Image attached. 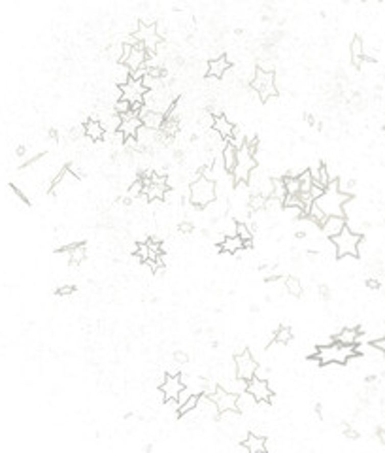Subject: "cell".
<instances>
[{
  "label": "cell",
  "instance_id": "obj_1",
  "mask_svg": "<svg viewBox=\"0 0 385 453\" xmlns=\"http://www.w3.org/2000/svg\"><path fill=\"white\" fill-rule=\"evenodd\" d=\"M349 200H353V195L351 193H340L338 191V183L330 181V185L325 189L323 197H319L316 202L323 210L325 216H346L344 206L348 204Z\"/></svg>",
  "mask_w": 385,
  "mask_h": 453
},
{
  "label": "cell",
  "instance_id": "obj_2",
  "mask_svg": "<svg viewBox=\"0 0 385 453\" xmlns=\"http://www.w3.org/2000/svg\"><path fill=\"white\" fill-rule=\"evenodd\" d=\"M359 353L355 346H344V344H329V346H319L314 351V357L319 361V365H346L349 359H353Z\"/></svg>",
  "mask_w": 385,
  "mask_h": 453
},
{
  "label": "cell",
  "instance_id": "obj_3",
  "mask_svg": "<svg viewBox=\"0 0 385 453\" xmlns=\"http://www.w3.org/2000/svg\"><path fill=\"white\" fill-rule=\"evenodd\" d=\"M215 181L206 180V178H197L195 181H191V189H189V200L192 202V206L197 208H208L210 204L215 202Z\"/></svg>",
  "mask_w": 385,
  "mask_h": 453
},
{
  "label": "cell",
  "instance_id": "obj_4",
  "mask_svg": "<svg viewBox=\"0 0 385 453\" xmlns=\"http://www.w3.org/2000/svg\"><path fill=\"white\" fill-rule=\"evenodd\" d=\"M332 240V246L336 249V257L342 259V257H360V242H363V236L353 232V230L346 227V229L342 230L340 234L334 236V238H330Z\"/></svg>",
  "mask_w": 385,
  "mask_h": 453
},
{
  "label": "cell",
  "instance_id": "obj_5",
  "mask_svg": "<svg viewBox=\"0 0 385 453\" xmlns=\"http://www.w3.org/2000/svg\"><path fill=\"white\" fill-rule=\"evenodd\" d=\"M251 89L259 94L261 102H268L270 99L278 97V89H276V78H274V72H264V70L257 68V70H255V78L251 80Z\"/></svg>",
  "mask_w": 385,
  "mask_h": 453
},
{
  "label": "cell",
  "instance_id": "obj_6",
  "mask_svg": "<svg viewBox=\"0 0 385 453\" xmlns=\"http://www.w3.org/2000/svg\"><path fill=\"white\" fill-rule=\"evenodd\" d=\"M257 168V161L255 157L248 151V148L244 146L242 149H238V159H236V166H234V180L236 183H246L249 180V174Z\"/></svg>",
  "mask_w": 385,
  "mask_h": 453
},
{
  "label": "cell",
  "instance_id": "obj_7",
  "mask_svg": "<svg viewBox=\"0 0 385 453\" xmlns=\"http://www.w3.org/2000/svg\"><path fill=\"white\" fill-rule=\"evenodd\" d=\"M234 366H236V378H242L246 382L255 378V372L259 368V363L255 361L251 349L246 348L242 353L234 355Z\"/></svg>",
  "mask_w": 385,
  "mask_h": 453
},
{
  "label": "cell",
  "instance_id": "obj_8",
  "mask_svg": "<svg viewBox=\"0 0 385 453\" xmlns=\"http://www.w3.org/2000/svg\"><path fill=\"white\" fill-rule=\"evenodd\" d=\"M159 387L162 391V402H168V400L178 402V395L185 389V384H183V378H180L178 374H166V379Z\"/></svg>",
  "mask_w": 385,
  "mask_h": 453
},
{
  "label": "cell",
  "instance_id": "obj_9",
  "mask_svg": "<svg viewBox=\"0 0 385 453\" xmlns=\"http://www.w3.org/2000/svg\"><path fill=\"white\" fill-rule=\"evenodd\" d=\"M210 397L213 398V402L218 404L219 414H223V412H238V408H236L238 395L227 391V389H225V387H221V385H219L215 391L211 393Z\"/></svg>",
  "mask_w": 385,
  "mask_h": 453
},
{
  "label": "cell",
  "instance_id": "obj_10",
  "mask_svg": "<svg viewBox=\"0 0 385 453\" xmlns=\"http://www.w3.org/2000/svg\"><path fill=\"white\" fill-rule=\"evenodd\" d=\"M248 393L253 395V398L257 402H268L270 398H272V389H270V385H268L267 379H261V378H253L248 382Z\"/></svg>",
  "mask_w": 385,
  "mask_h": 453
},
{
  "label": "cell",
  "instance_id": "obj_11",
  "mask_svg": "<svg viewBox=\"0 0 385 453\" xmlns=\"http://www.w3.org/2000/svg\"><path fill=\"white\" fill-rule=\"evenodd\" d=\"M119 91H121V99H125L127 102H131V104H134V102H143L146 89H143L140 80H132L131 78V81H129L127 85H123V87H119Z\"/></svg>",
  "mask_w": 385,
  "mask_h": 453
},
{
  "label": "cell",
  "instance_id": "obj_12",
  "mask_svg": "<svg viewBox=\"0 0 385 453\" xmlns=\"http://www.w3.org/2000/svg\"><path fill=\"white\" fill-rule=\"evenodd\" d=\"M348 227V218L346 216H327V219L321 225V230L327 238H334Z\"/></svg>",
  "mask_w": 385,
  "mask_h": 453
},
{
  "label": "cell",
  "instance_id": "obj_13",
  "mask_svg": "<svg viewBox=\"0 0 385 453\" xmlns=\"http://www.w3.org/2000/svg\"><path fill=\"white\" fill-rule=\"evenodd\" d=\"M142 127V119L138 117L136 113L129 112L127 115L121 117V125H119V132H123L125 138H136L138 129Z\"/></svg>",
  "mask_w": 385,
  "mask_h": 453
},
{
  "label": "cell",
  "instance_id": "obj_14",
  "mask_svg": "<svg viewBox=\"0 0 385 453\" xmlns=\"http://www.w3.org/2000/svg\"><path fill=\"white\" fill-rule=\"evenodd\" d=\"M138 117L142 119L143 127H148V129H153V131H161L162 125H164V115H162V113H157V112H149L146 106H143L142 110H140Z\"/></svg>",
  "mask_w": 385,
  "mask_h": 453
},
{
  "label": "cell",
  "instance_id": "obj_15",
  "mask_svg": "<svg viewBox=\"0 0 385 453\" xmlns=\"http://www.w3.org/2000/svg\"><path fill=\"white\" fill-rule=\"evenodd\" d=\"M230 68H232V62L223 55V57H219V59H213V61L208 62L206 76H211V78H223Z\"/></svg>",
  "mask_w": 385,
  "mask_h": 453
},
{
  "label": "cell",
  "instance_id": "obj_16",
  "mask_svg": "<svg viewBox=\"0 0 385 453\" xmlns=\"http://www.w3.org/2000/svg\"><path fill=\"white\" fill-rule=\"evenodd\" d=\"M136 142L140 146V149H146L148 148H153L155 144H159V131H153V129H148V127H140L136 132Z\"/></svg>",
  "mask_w": 385,
  "mask_h": 453
},
{
  "label": "cell",
  "instance_id": "obj_17",
  "mask_svg": "<svg viewBox=\"0 0 385 453\" xmlns=\"http://www.w3.org/2000/svg\"><path fill=\"white\" fill-rule=\"evenodd\" d=\"M211 131L215 132L219 138H223V140H229L230 134H232V131H234V125H232V121H229V119L225 117V115H215Z\"/></svg>",
  "mask_w": 385,
  "mask_h": 453
},
{
  "label": "cell",
  "instance_id": "obj_18",
  "mask_svg": "<svg viewBox=\"0 0 385 453\" xmlns=\"http://www.w3.org/2000/svg\"><path fill=\"white\" fill-rule=\"evenodd\" d=\"M236 159H238V149L227 142V144H225V148L221 149V161H223V170H227L229 174H232V172H234V166H236Z\"/></svg>",
  "mask_w": 385,
  "mask_h": 453
},
{
  "label": "cell",
  "instance_id": "obj_19",
  "mask_svg": "<svg viewBox=\"0 0 385 453\" xmlns=\"http://www.w3.org/2000/svg\"><path fill=\"white\" fill-rule=\"evenodd\" d=\"M83 129H85V136H87L89 140H93V142H99V140H102V138L106 136V131H104V127H102V123L94 117L85 121Z\"/></svg>",
  "mask_w": 385,
  "mask_h": 453
},
{
  "label": "cell",
  "instance_id": "obj_20",
  "mask_svg": "<svg viewBox=\"0 0 385 453\" xmlns=\"http://www.w3.org/2000/svg\"><path fill=\"white\" fill-rule=\"evenodd\" d=\"M242 447L249 453H262L267 451V438L264 436L249 435L248 438H244Z\"/></svg>",
  "mask_w": 385,
  "mask_h": 453
},
{
  "label": "cell",
  "instance_id": "obj_21",
  "mask_svg": "<svg viewBox=\"0 0 385 453\" xmlns=\"http://www.w3.org/2000/svg\"><path fill=\"white\" fill-rule=\"evenodd\" d=\"M146 57H148L146 50H134V47H132V53H131V57L127 59L125 66L131 70V74H134V72H138L140 68H143V64H146Z\"/></svg>",
  "mask_w": 385,
  "mask_h": 453
},
{
  "label": "cell",
  "instance_id": "obj_22",
  "mask_svg": "<svg viewBox=\"0 0 385 453\" xmlns=\"http://www.w3.org/2000/svg\"><path fill=\"white\" fill-rule=\"evenodd\" d=\"M68 255H70V267H80L81 263L87 259V246H85V242L72 244Z\"/></svg>",
  "mask_w": 385,
  "mask_h": 453
},
{
  "label": "cell",
  "instance_id": "obj_23",
  "mask_svg": "<svg viewBox=\"0 0 385 453\" xmlns=\"http://www.w3.org/2000/svg\"><path fill=\"white\" fill-rule=\"evenodd\" d=\"M349 53H351V62H353V66L359 68L360 64H363V59H365V45H363L360 36H355L353 40H351Z\"/></svg>",
  "mask_w": 385,
  "mask_h": 453
},
{
  "label": "cell",
  "instance_id": "obj_24",
  "mask_svg": "<svg viewBox=\"0 0 385 453\" xmlns=\"http://www.w3.org/2000/svg\"><path fill=\"white\" fill-rule=\"evenodd\" d=\"M219 248H221V251H225V253L234 255L244 249V240L238 238V236H225L223 242L219 244Z\"/></svg>",
  "mask_w": 385,
  "mask_h": 453
},
{
  "label": "cell",
  "instance_id": "obj_25",
  "mask_svg": "<svg viewBox=\"0 0 385 453\" xmlns=\"http://www.w3.org/2000/svg\"><path fill=\"white\" fill-rule=\"evenodd\" d=\"M338 344H344V346H355L359 342V330L357 329H344L340 330L334 338Z\"/></svg>",
  "mask_w": 385,
  "mask_h": 453
},
{
  "label": "cell",
  "instance_id": "obj_26",
  "mask_svg": "<svg viewBox=\"0 0 385 453\" xmlns=\"http://www.w3.org/2000/svg\"><path fill=\"white\" fill-rule=\"evenodd\" d=\"M311 176H314V181H316L317 185H321L323 189H327V187L330 185V174H329V166L325 164V162H321L319 164V168H317V172H311Z\"/></svg>",
  "mask_w": 385,
  "mask_h": 453
},
{
  "label": "cell",
  "instance_id": "obj_27",
  "mask_svg": "<svg viewBox=\"0 0 385 453\" xmlns=\"http://www.w3.org/2000/svg\"><path fill=\"white\" fill-rule=\"evenodd\" d=\"M197 402H199V395H197V393H192L185 402H181L180 406H178V417H183V416H187L189 412L197 410Z\"/></svg>",
  "mask_w": 385,
  "mask_h": 453
},
{
  "label": "cell",
  "instance_id": "obj_28",
  "mask_svg": "<svg viewBox=\"0 0 385 453\" xmlns=\"http://www.w3.org/2000/svg\"><path fill=\"white\" fill-rule=\"evenodd\" d=\"M285 289L293 297H302V283H300V279L295 278V276H287L285 278Z\"/></svg>",
  "mask_w": 385,
  "mask_h": 453
},
{
  "label": "cell",
  "instance_id": "obj_29",
  "mask_svg": "<svg viewBox=\"0 0 385 453\" xmlns=\"http://www.w3.org/2000/svg\"><path fill=\"white\" fill-rule=\"evenodd\" d=\"M285 195H287V189H285V183H283V180H272V193H270V199H276V200H283L285 199Z\"/></svg>",
  "mask_w": 385,
  "mask_h": 453
},
{
  "label": "cell",
  "instance_id": "obj_30",
  "mask_svg": "<svg viewBox=\"0 0 385 453\" xmlns=\"http://www.w3.org/2000/svg\"><path fill=\"white\" fill-rule=\"evenodd\" d=\"M298 181H300V193H310L311 189V183H314V176H311V170H304L302 174L297 176Z\"/></svg>",
  "mask_w": 385,
  "mask_h": 453
},
{
  "label": "cell",
  "instance_id": "obj_31",
  "mask_svg": "<svg viewBox=\"0 0 385 453\" xmlns=\"http://www.w3.org/2000/svg\"><path fill=\"white\" fill-rule=\"evenodd\" d=\"M293 340V332L289 327H280L274 335V342L276 344H289Z\"/></svg>",
  "mask_w": 385,
  "mask_h": 453
},
{
  "label": "cell",
  "instance_id": "obj_32",
  "mask_svg": "<svg viewBox=\"0 0 385 453\" xmlns=\"http://www.w3.org/2000/svg\"><path fill=\"white\" fill-rule=\"evenodd\" d=\"M249 208H251L253 211H261L262 208H267V197H262V195H259V193H251Z\"/></svg>",
  "mask_w": 385,
  "mask_h": 453
},
{
  "label": "cell",
  "instance_id": "obj_33",
  "mask_svg": "<svg viewBox=\"0 0 385 453\" xmlns=\"http://www.w3.org/2000/svg\"><path fill=\"white\" fill-rule=\"evenodd\" d=\"M283 183H285L287 195H298L300 193V181H298L297 176H285Z\"/></svg>",
  "mask_w": 385,
  "mask_h": 453
},
{
  "label": "cell",
  "instance_id": "obj_34",
  "mask_svg": "<svg viewBox=\"0 0 385 453\" xmlns=\"http://www.w3.org/2000/svg\"><path fill=\"white\" fill-rule=\"evenodd\" d=\"M129 197L131 199H138V197H143V180L142 178H138L131 183L129 187Z\"/></svg>",
  "mask_w": 385,
  "mask_h": 453
},
{
  "label": "cell",
  "instance_id": "obj_35",
  "mask_svg": "<svg viewBox=\"0 0 385 453\" xmlns=\"http://www.w3.org/2000/svg\"><path fill=\"white\" fill-rule=\"evenodd\" d=\"M131 112V102H127L125 99H119L113 102V113H117V115H127V113Z\"/></svg>",
  "mask_w": 385,
  "mask_h": 453
},
{
  "label": "cell",
  "instance_id": "obj_36",
  "mask_svg": "<svg viewBox=\"0 0 385 453\" xmlns=\"http://www.w3.org/2000/svg\"><path fill=\"white\" fill-rule=\"evenodd\" d=\"M281 206L289 210V208H302V200L298 195H285V199L281 200Z\"/></svg>",
  "mask_w": 385,
  "mask_h": 453
},
{
  "label": "cell",
  "instance_id": "obj_37",
  "mask_svg": "<svg viewBox=\"0 0 385 453\" xmlns=\"http://www.w3.org/2000/svg\"><path fill=\"white\" fill-rule=\"evenodd\" d=\"M236 236L238 238H242L244 242H246V240H253V232H251V229H249V225L238 223V221H236Z\"/></svg>",
  "mask_w": 385,
  "mask_h": 453
},
{
  "label": "cell",
  "instance_id": "obj_38",
  "mask_svg": "<svg viewBox=\"0 0 385 453\" xmlns=\"http://www.w3.org/2000/svg\"><path fill=\"white\" fill-rule=\"evenodd\" d=\"M121 55H123V44L110 45V50H108V57H110V61L121 62Z\"/></svg>",
  "mask_w": 385,
  "mask_h": 453
},
{
  "label": "cell",
  "instance_id": "obj_39",
  "mask_svg": "<svg viewBox=\"0 0 385 453\" xmlns=\"http://www.w3.org/2000/svg\"><path fill=\"white\" fill-rule=\"evenodd\" d=\"M74 293H76L74 285H62L55 289V295H59V297H70V295H74Z\"/></svg>",
  "mask_w": 385,
  "mask_h": 453
},
{
  "label": "cell",
  "instance_id": "obj_40",
  "mask_svg": "<svg viewBox=\"0 0 385 453\" xmlns=\"http://www.w3.org/2000/svg\"><path fill=\"white\" fill-rule=\"evenodd\" d=\"M323 193H325V189L321 185H317L316 181H314V183H311V189H310V197H311V200H314V202H316L317 199H319V197H323Z\"/></svg>",
  "mask_w": 385,
  "mask_h": 453
},
{
  "label": "cell",
  "instance_id": "obj_41",
  "mask_svg": "<svg viewBox=\"0 0 385 453\" xmlns=\"http://www.w3.org/2000/svg\"><path fill=\"white\" fill-rule=\"evenodd\" d=\"M174 361L178 363V365H187V363H189V355H187L185 351L178 349V351L174 353Z\"/></svg>",
  "mask_w": 385,
  "mask_h": 453
},
{
  "label": "cell",
  "instance_id": "obj_42",
  "mask_svg": "<svg viewBox=\"0 0 385 453\" xmlns=\"http://www.w3.org/2000/svg\"><path fill=\"white\" fill-rule=\"evenodd\" d=\"M192 229H195V225L189 223V221H181L178 225V232H181V234H189V232H192Z\"/></svg>",
  "mask_w": 385,
  "mask_h": 453
},
{
  "label": "cell",
  "instance_id": "obj_43",
  "mask_svg": "<svg viewBox=\"0 0 385 453\" xmlns=\"http://www.w3.org/2000/svg\"><path fill=\"white\" fill-rule=\"evenodd\" d=\"M10 189H12V191L15 193V195H17V197H19V200H21V202H23V204H27V206H29V208H31V200L27 199L25 195H23V193L19 191V189H17V187H15V185H13V183H10Z\"/></svg>",
  "mask_w": 385,
  "mask_h": 453
},
{
  "label": "cell",
  "instance_id": "obj_44",
  "mask_svg": "<svg viewBox=\"0 0 385 453\" xmlns=\"http://www.w3.org/2000/svg\"><path fill=\"white\" fill-rule=\"evenodd\" d=\"M131 53H132V45L125 42V44H123V55H121V62H119V64H125V62H127V59L131 57Z\"/></svg>",
  "mask_w": 385,
  "mask_h": 453
},
{
  "label": "cell",
  "instance_id": "obj_45",
  "mask_svg": "<svg viewBox=\"0 0 385 453\" xmlns=\"http://www.w3.org/2000/svg\"><path fill=\"white\" fill-rule=\"evenodd\" d=\"M44 155H45V151H40L38 155H34V157H32V159H29V161H27V162H23V164H21V166H19V168L31 166V164H34V162H36V161H40V159H42V157H44Z\"/></svg>",
  "mask_w": 385,
  "mask_h": 453
},
{
  "label": "cell",
  "instance_id": "obj_46",
  "mask_svg": "<svg viewBox=\"0 0 385 453\" xmlns=\"http://www.w3.org/2000/svg\"><path fill=\"white\" fill-rule=\"evenodd\" d=\"M372 346L376 349H379V351L383 353V357H385V335H383V338H379V340H374Z\"/></svg>",
  "mask_w": 385,
  "mask_h": 453
},
{
  "label": "cell",
  "instance_id": "obj_47",
  "mask_svg": "<svg viewBox=\"0 0 385 453\" xmlns=\"http://www.w3.org/2000/svg\"><path fill=\"white\" fill-rule=\"evenodd\" d=\"M344 433H346V436H348V438H351V440L359 438V433H357V431H353V428H349L348 425H344Z\"/></svg>",
  "mask_w": 385,
  "mask_h": 453
},
{
  "label": "cell",
  "instance_id": "obj_48",
  "mask_svg": "<svg viewBox=\"0 0 385 453\" xmlns=\"http://www.w3.org/2000/svg\"><path fill=\"white\" fill-rule=\"evenodd\" d=\"M319 293H321L323 300H329V298H330V291H329V287H327V285H319Z\"/></svg>",
  "mask_w": 385,
  "mask_h": 453
},
{
  "label": "cell",
  "instance_id": "obj_49",
  "mask_svg": "<svg viewBox=\"0 0 385 453\" xmlns=\"http://www.w3.org/2000/svg\"><path fill=\"white\" fill-rule=\"evenodd\" d=\"M367 285L370 287V289H378V287H379V281H378V279H368Z\"/></svg>",
  "mask_w": 385,
  "mask_h": 453
},
{
  "label": "cell",
  "instance_id": "obj_50",
  "mask_svg": "<svg viewBox=\"0 0 385 453\" xmlns=\"http://www.w3.org/2000/svg\"><path fill=\"white\" fill-rule=\"evenodd\" d=\"M378 438H379V442L385 446V428H378Z\"/></svg>",
  "mask_w": 385,
  "mask_h": 453
},
{
  "label": "cell",
  "instance_id": "obj_51",
  "mask_svg": "<svg viewBox=\"0 0 385 453\" xmlns=\"http://www.w3.org/2000/svg\"><path fill=\"white\" fill-rule=\"evenodd\" d=\"M306 121H308V125H316V117L310 115V113H306Z\"/></svg>",
  "mask_w": 385,
  "mask_h": 453
},
{
  "label": "cell",
  "instance_id": "obj_52",
  "mask_svg": "<svg viewBox=\"0 0 385 453\" xmlns=\"http://www.w3.org/2000/svg\"><path fill=\"white\" fill-rule=\"evenodd\" d=\"M50 136L53 138V140H57V136H59V134H57V131H53V129H51V131H50Z\"/></svg>",
  "mask_w": 385,
  "mask_h": 453
},
{
  "label": "cell",
  "instance_id": "obj_53",
  "mask_svg": "<svg viewBox=\"0 0 385 453\" xmlns=\"http://www.w3.org/2000/svg\"><path fill=\"white\" fill-rule=\"evenodd\" d=\"M295 236H297V238H304L306 232H304V230H298V232H297V234H295Z\"/></svg>",
  "mask_w": 385,
  "mask_h": 453
}]
</instances>
